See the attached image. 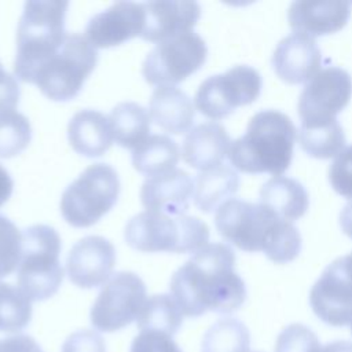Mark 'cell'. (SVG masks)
Listing matches in <instances>:
<instances>
[{"label":"cell","mask_w":352,"mask_h":352,"mask_svg":"<svg viewBox=\"0 0 352 352\" xmlns=\"http://www.w3.org/2000/svg\"><path fill=\"white\" fill-rule=\"evenodd\" d=\"M22 256V234L6 216L0 214V278L14 272Z\"/></svg>","instance_id":"obj_32"},{"label":"cell","mask_w":352,"mask_h":352,"mask_svg":"<svg viewBox=\"0 0 352 352\" xmlns=\"http://www.w3.org/2000/svg\"><path fill=\"white\" fill-rule=\"evenodd\" d=\"M297 129L285 113L267 109L256 113L246 132L231 143L228 160L245 173L280 176L292 164Z\"/></svg>","instance_id":"obj_3"},{"label":"cell","mask_w":352,"mask_h":352,"mask_svg":"<svg viewBox=\"0 0 352 352\" xmlns=\"http://www.w3.org/2000/svg\"><path fill=\"white\" fill-rule=\"evenodd\" d=\"M263 87L260 73L248 65H236L221 74L208 77L198 87L194 102L201 114L221 120L239 106L253 103Z\"/></svg>","instance_id":"obj_10"},{"label":"cell","mask_w":352,"mask_h":352,"mask_svg":"<svg viewBox=\"0 0 352 352\" xmlns=\"http://www.w3.org/2000/svg\"><path fill=\"white\" fill-rule=\"evenodd\" d=\"M32 319V302L11 283L0 282V331L16 333Z\"/></svg>","instance_id":"obj_30"},{"label":"cell","mask_w":352,"mask_h":352,"mask_svg":"<svg viewBox=\"0 0 352 352\" xmlns=\"http://www.w3.org/2000/svg\"><path fill=\"white\" fill-rule=\"evenodd\" d=\"M60 352H106V346L100 334L84 329L70 334L65 340Z\"/></svg>","instance_id":"obj_36"},{"label":"cell","mask_w":352,"mask_h":352,"mask_svg":"<svg viewBox=\"0 0 352 352\" xmlns=\"http://www.w3.org/2000/svg\"><path fill=\"white\" fill-rule=\"evenodd\" d=\"M351 16L348 1H293L287 11V21L294 33L308 37L331 34L341 30Z\"/></svg>","instance_id":"obj_19"},{"label":"cell","mask_w":352,"mask_h":352,"mask_svg":"<svg viewBox=\"0 0 352 352\" xmlns=\"http://www.w3.org/2000/svg\"><path fill=\"white\" fill-rule=\"evenodd\" d=\"M231 139L226 128L214 121L202 122L186 135L182 146V157L191 168L202 170L221 165L228 157Z\"/></svg>","instance_id":"obj_20"},{"label":"cell","mask_w":352,"mask_h":352,"mask_svg":"<svg viewBox=\"0 0 352 352\" xmlns=\"http://www.w3.org/2000/svg\"><path fill=\"white\" fill-rule=\"evenodd\" d=\"M314 314L326 324L342 327L352 323V279L342 257L330 263L309 292Z\"/></svg>","instance_id":"obj_13"},{"label":"cell","mask_w":352,"mask_h":352,"mask_svg":"<svg viewBox=\"0 0 352 352\" xmlns=\"http://www.w3.org/2000/svg\"><path fill=\"white\" fill-rule=\"evenodd\" d=\"M0 352H43V349L30 336L14 334L0 340Z\"/></svg>","instance_id":"obj_38"},{"label":"cell","mask_w":352,"mask_h":352,"mask_svg":"<svg viewBox=\"0 0 352 352\" xmlns=\"http://www.w3.org/2000/svg\"><path fill=\"white\" fill-rule=\"evenodd\" d=\"M131 352H182V349L168 334L140 331L132 341Z\"/></svg>","instance_id":"obj_35"},{"label":"cell","mask_w":352,"mask_h":352,"mask_svg":"<svg viewBox=\"0 0 352 352\" xmlns=\"http://www.w3.org/2000/svg\"><path fill=\"white\" fill-rule=\"evenodd\" d=\"M19 102V85L16 78L6 72L0 63V114L14 111Z\"/></svg>","instance_id":"obj_37"},{"label":"cell","mask_w":352,"mask_h":352,"mask_svg":"<svg viewBox=\"0 0 352 352\" xmlns=\"http://www.w3.org/2000/svg\"><path fill=\"white\" fill-rule=\"evenodd\" d=\"M67 1H28L16 30L14 73L23 82H33L37 70L63 44L67 32L65 16Z\"/></svg>","instance_id":"obj_4"},{"label":"cell","mask_w":352,"mask_h":352,"mask_svg":"<svg viewBox=\"0 0 352 352\" xmlns=\"http://www.w3.org/2000/svg\"><path fill=\"white\" fill-rule=\"evenodd\" d=\"M136 322L140 331H160L172 337L182 326L183 314L172 296L154 294L144 301Z\"/></svg>","instance_id":"obj_28"},{"label":"cell","mask_w":352,"mask_h":352,"mask_svg":"<svg viewBox=\"0 0 352 352\" xmlns=\"http://www.w3.org/2000/svg\"><path fill=\"white\" fill-rule=\"evenodd\" d=\"M96 62V48L85 36L67 33L62 47L37 70L33 84L51 100H70L81 91Z\"/></svg>","instance_id":"obj_7"},{"label":"cell","mask_w":352,"mask_h":352,"mask_svg":"<svg viewBox=\"0 0 352 352\" xmlns=\"http://www.w3.org/2000/svg\"><path fill=\"white\" fill-rule=\"evenodd\" d=\"M125 242L140 252L197 253L209 241V227L195 216L144 210L125 226Z\"/></svg>","instance_id":"obj_5"},{"label":"cell","mask_w":352,"mask_h":352,"mask_svg":"<svg viewBox=\"0 0 352 352\" xmlns=\"http://www.w3.org/2000/svg\"><path fill=\"white\" fill-rule=\"evenodd\" d=\"M234 265V250L214 242L179 267L170 278L169 289L182 314L197 318L206 311L231 314L241 308L246 300V286Z\"/></svg>","instance_id":"obj_1"},{"label":"cell","mask_w":352,"mask_h":352,"mask_svg":"<svg viewBox=\"0 0 352 352\" xmlns=\"http://www.w3.org/2000/svg\"><path fill=\"white\" fill-rule=\"evenodd\" d=\"M239 176L228 165H219L197 175L194 182V204L195 206L210 213L219 209L226 201L238 191Z\"/></svg>","instance_id":"obj_24"},{"label":"cell","mask_w":352,"mask_h":352,"mask_svg":"<svg viewBox=\"0 0 352 352\" xmlns=\"http://www.w3.org/2000/svg\"><path fill=\"white\" fill-rule=\"evenodd\" d=\"M67 138L76 153L91 158L99 157L113 143L109 117L92 109L80 110L69 121Z\"/></svg>","instance_id":"obj_22"},{"label":"cell","mask_w":352,"mask_h":352,"mask_svg":"<svg viewBox=\"0 0 352 352\" xmlns=\"http://www.w3.org/2000/svg\"><path fill=\"white\" fill-rule=\"evenodd\" d=\"M194 194V180L183 169L153 176L144 180L140 190L143 206L150 212L169 216L184 214Z\"/></svg>","instance_id":"obj_18"},{"label":"cell","mask_w":352,"mask_h":352,"mask_svg":"<svg viewBox=\"0 0 352 352\" xmlns=\"http://www.w3.org/2000/svg\"><path fill=\"white\" fill-rule=\"evenodd\" d=\"M260 204L292 223L305 214L309 198L305 187L298 180L287 176H274L261 186Z\"/></svg>","instance_id":"obj_23"},{"label":"cell","mask_w":352,"mask_h":352,"mask_svg":"<svg viewBox=\"0 0 352 352\" xmlns=\"http://www.w3.org/2000/svg\"><path fill=\"white\" fill-rule=\"evenodd\" d=\"M206 56L205 40L190 30L157 43L142 65V74L151 85H175L201 69Z\"/></svg>","instance_id":"obj_9"},{"label":"cell","mask_w":352,"mask_h":352,"mask_svg":"<svg viewBox=\"0 0 352 352\" xmlns=\"http://www.w3.org/2000/svg\"><path fill=\"white\" fill-rule=\"evenodd\" d=\"M60 249V236L55 228L34 224L23 230L16 283L30 301L47 300L58 292L63 280Z\"/></svg>","instance_id":"obj_6"},{"label":"cell","mask_w":352,"mask_h":352,"mask_svg":"<svg viewBox=\"0 0 352 352\" xmlns=\"http://www.w3.org/2000/svg\"><path fill=\"white\" fill-rule=\"evenodd\" d=\"M151 120L164 131L180 135L191 131L195 107L190 96L175 85L157 87L148 103Z\"/></svg>","instance_id":"obj_21"},{"label":"cell","mask_w":352,"mask_h":352,"mask_svg":"<svg viewBox=\"0 0 352 352\" xmlns=\"http://www.w3.org/2000/svg\"><path fill=\"white\" fill-rule=\"evenodd\" d=\"M340 226L342 232L352 239V201L342 208L340 213Z\"/></svg>","instance_id":"obj_40"},{"label":"cell","mask_w":352,"mask_h":352,"mask_svg":"<svg viewBox=\"0 0 352 352\" xmlns=\"http://www.w3.org/2000/svg\"><path fill=\"white\" fill-rule=\"evenodd\" d=\"M116 143L124 148H136L147 138L151 126L150 113L139 103L121 102L109 114Z\"/></svg>","instance_id":"obj_25"},{"label":"cell","mask_w":352,"mask_h":352,"mask_svg":"<svg viewBox=\"0 0 352 352\" xmlns=\"http://www.w3.org/2000/svg\"><path fill=\"white\" fill-rule=\"evenodd\" d=\"M329 182L336 192L352 201V144L338 153L330 164Z\"/></svg>","instance_id":"obj_34"},{"label":"cell","mask_w":352,"mask_h":352,"mask_svg":"<svg viewBox=\"0 0 352 352\" xmlns=\"http://www.w3.org/2000/svg\"><path fill=\"white\" fill-rule=\"evenodd\" d=\"M180 158L177 143L161 133L150 135L132 153L133 168L146 176H158L176 169Z\"/></svg>","instance_id":"obj_26"},{"label":"cell","mask_w":352,"mask_h":352,"mask_svg":"<svg viewBox=\"0 0 352 352\" xmlns=\"http://www.w3.org/2000/svg\"><path fill=\"white\" fill-rule=\"evenodd\" d=\"M250 333L235 318H223L214 322L204 334L201 352H248Z\"/></svg>","instance_id":"obj_29"},{"label":"cell","mask_w":352,"mask_h":352,"mask_svg":"<svg viewBox=\"0 0 352 352\" xmlns=\"http://www.w3.org/2000/svg\"><path fill=\"white\" fill-rule=\"evenodd\" d=\"M352 98V77L338 66L320 69L302 88L297 110L301 124L334 120Z\"/></svg>","instance_id":"obj_12"},{"label":"cell","mask_w":352,"mask_h":352,"mask_svg":"<svg viewBox=\"0 0 352 352\" xmlns=\"http://www.w3.org/2000/svg\"><path fill=\"white\" fill-rule=\"evenodd\" d=\"M32 139V126L26 116L18 111L0 114V157L11 158L21 154Z\"/></svg>","instance_id":"obj_31"},{"label":"cell","mask_w":352,"mask_h":352,"mask_svg":"<svg viewBox=\"0 0 352 352\" xmlns=\"http://www.w3.org/2000/svg\"><path fill=\"white\" fill-rule=\"evenodd\" d=\"M342 261H344V265H345V270H346L348 275L352 279V252L346 256H342Z\"/></svg>","instance_id":"obj_42"},{"label":"cell","mask_w":352,"mask_h":352,"mask_svg":"<svg viewBox=\"0 0 352 352\" xmlns=\"http://www.w3.org/2000/svg\"><path fill=\"white\" fill-rule=\"evenodd\" d=\"M120 179L107 164H92L62 194L60 213L73 227H89L117 202Z\"/></svg>","instance_id":"obj_8"},{"label":"cell","mask_w":352,"mask_h":352,"mask_svg":"<svg viewBox=\"0 0 352 352\" xmlns=\"http://www.w3.org/2000/svg\"><path fill=\"white\" fill-rule=\"evenodd\" d=\"M300 147L318 160L336 157L345 148V133L338 120L301 124L298 129Z\"/></svg>","instance_id":"obj_27"},{"label":"cell","mask_w":352,"mask_h":352,"mask_svg":"<svg viewBox=\"0 0 352 352\" xmlns=\"http://www.w3.org/2000/svg\"><path fill=\"white\" fill-rule=\"evenodd\" d=\"M146 300V285L139 275L117 272L99 292L91 308V323L99 331H117L138 318Z\"/></svg>","instance_id":"obj_11"},{"label":"cell","mask_w":352,"mask_h":352,"mask_svg":"<svg viewBox=\"0 0 352 352\" xmlns=\"http://www.w3.org/2000/svg\"><path fill=\"white\" fill-rule=\"evenodd\" d=\"M351 333H352V323H351Z\"/></svg>","instance_id":"obj_43"},{"label":"cell","mask_w":352,"mask_h":352,"mask_svg":"<svg viewBox=\"0 0 352 352\" xmlns=\"http://www.w3.org/2000/svg\"><path fill=\"white\" fill-rule=\"evenodd\" d=\"M320 344L316 334L301 323L286 326L278 336L275 352H319Z\"/></svg>","instance_id":"obj_33"},{"label":"cell","mask_w":352,"mask_h":352,"mask_svg":"<svg viewBox=\"0 0 352 352\" xmlns=\"http://www.w3.org/2000/svg\"><path fill=\"white\" fill-rule=\"evenodd\" d=\"M116 264L113 243L99 235H88L77 241L66 258L69 279L78 287L92 289L110 279Z\"/></svg>","instance_id":"obj_14"},{"label":"cell","mask_w":352,"mask_h":352,"mask_svg":"<svg viewBox=\"0 0 352 352\" xmlns=\"http://www.w3.org/2000/svg\"><path fill=\"white\" fill-rule=\"evenodd\" d=\"M14 190V182L8 170L0 164V206H3L11 197Z\"/></svg>","instance_id":"obj_39"},{"label":"cell","mask_w":352,"mask_h":352,"mask_svg":"<svg viewBox=\"0 0 352 352\" xmlns=\"http://www.w3.org/2000/svg\"><path fill=\"white\" fill-rule=\"evenodd\" d=\"M319 352H352V342L345 340H337L327 342L326 345L320 346Z\"/></svg>","instance_id":"obj_41"},{"label":"cell","mask_w":352,"mask_h":352,"mask_svg":"<svg viewBox=\"0 0 352 352\" xmlns=\"http://www.w3.org/2000/svg\"><path fill=\"white\" fill-rule=\"evenodd\" d=\"M217 232L245 252H264L274 263L293 261L301 250V235L271 209L238 198L226 201L214 214Z\"/></svg>","instance_id":"obj_2"},{"label":"cell","mask_w":352,"mask_h":352,"mask_svg":"<svg viewBox=\"0 0 352 352\" xmlns=\"http://www.w3.org/2000/svg\"><path fill=\"white\" fill-rule=\"evenodd\" d=\"M143 23L142 3L117 1L88 21L84 36L92 47L109 48L140 36Z\"/></svg>","instance_id":"obj_15"},{"label":"cell","mask_w":352,"mask_h":352,"mask_svg":"<svg viewBox=\"0 0 352 352\" xmlns=\"http://www.w3.org/2000/svg\"><path fill=\"white\" fill-rule=\"evenodd\" d=\"M271 63L280 80L289 84L308 82L320 70L322 52L315 38L292 33L278 43Z\"/></svg>","instance_id":"obj_16"},{"label":"cell","mask_w":352,"mask_h":352,"mask_svg":"<svg viewBox=\"0 0 352 352\" xmlns=\"http://www.w3.org/2000/svg\"><path fill=\"white\" fill-rule=\"evenodd\" d=\"M142 4L144 23L140 37L151 43H160L192 30L201 16V6L197 1L168 0Z\"/></svg>","instance_id":"obj_17"}]
</instances>
